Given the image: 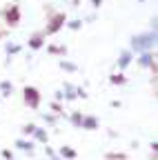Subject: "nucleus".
Instances as JSON below:
<instances>
[{
  "instance_id": "16",
  "label": "nucleus",
  "mask_w": 158,
  "mask_h": 160,
  "mask_svg": "<svg viewBox=\"0 0 158 160\" xmlns=\"http://www.w3.org/2000/svg\"><path fill=\"white\" fill-rule=\"evenodd\" d=\"M83 116L85 113H80V111H71V116H69V122L76 127V129H80V122H83Z\"/></svg>"
},
{
  "instance_id": "26",
  "label": "nucleus",
  "mask_w": 158,
  "mask_h": 160,
  "mask_svg": "<svg viewBox=\"0 0 158 160\" xmlns=\"http://www.w3.org/2000/svg\"><path fill=\"white\" fill-rule=\"evenodd\" d=\"M3 158H5V160H13V153H11V149H3Z\"/></svg>"
},
{
  "instance_id": "3",
  "label": "nucleus",
  "mask_w": 158,
  "mask_h": 160,
  "mask_svg": "<svg viewBox=\"0 0 158 160\" xmlns=\"http://www.w3.org/2000/svg\"><path fill=\"white\" fill-rule=\"evenodd\" d=\"M23 100H25V105L29 107V109H40V102H43V98H40V91H38L36 87H31V85H27L25 89H23Z\"/></svg>"
},
{
  "instance_id": "27",
  "label": "nucleus",
  "mask_w": 158,
  "mask_h": 160,
  "mask_svg": "<svg viewBox=\"0 0 158 160\" xmlns=\"http://www.w3.org/2000/svg\"><path fill=\"white\" fill-rule=\"evenodd\" d=\"M89 2H91L94 9H100V7H103V0H89Z\"/></svg>"
},
{
  "instance_id": "20",
  "label": "nucleus",
  "mask_w": 158,
  "mask_h": 160,
  "mask_svg": "<svg viewBox=\"0 0 158 160\" xmlns=\"http://www.w3.org/2000/svg\"><path fill=\"white\" fill-rule=\"evenodd\" d=\"M45 158H47V160H60V156L56 153V149L49 147V145H45Z\"/></svg>"
},
{
  "instance_id": "18",
  "label": "nucleus",
  "mask_w": 158,
  "mask_h": 160,
  "mask_svg": "<svg viewBox=\"0 0 158 160\" xmlns=\"http://www.w3.org/2000/svg\"><path fill=\"white\" fill-rule=\"evenodd\" d=\"M105 158H107V160H129L127 153H123V151H107Z\"/></svg>"
},
{
  "instance_id": "15",
  "label": "nucleus",
  "mask_w": 158,
  "mask_h": 160,
  "mask_svg": "<svg viewBox=\"0 0 158 160\" xmlns=\"http://www.w3.org/2000/svg\"><path fill=\"white\" fill-rule=\"evenodd\" d=\"M109 82H111V85H118V87H123V85L127 82V78H125V73L118 71V73H111V76H109Z\"/></svg>"
},
{
  "instance_id": "24",
  "label": "nucleus",
  "mask_w": 158,
  "mask_h": 160,
  "mask_svg": "<svg viewBox=\"0 0 158 160\" xmlns=\"http://www.w3.org/2000/svg\"><path fill=\"white\" fill-rule=\"evenodd\" d=\"M76 98H83V100H85V98H87V91H85L83 87H76Z\"/></svg>"
},
{
  "instance_id": "23",
  "label": "nucleus",
  "mask_w": 158,
  "mask_h": 160,
  "mask_svg": "<svg viewBox=\"0 0 158 160\" xmlns=\"http://www.w3.org/2000/svg\"><path fill=\"white\" fill-rule=\"evenodd\" d=\"M43 120L49 125V127H56V122H58V116H54V113H43Z\"/></svg>"
},
{
  "instance_id": "14",
  "label": "nucleus",
  "mask_w": 158,
  "mask_h": 160,
  "mask_svg": "<svg viewBox=\"0 0 158 160\" xmlns=\"http://www.w3.org/2000/svg\"><path fill=\"white\" fill-rule=\"evenodd\" d=\"M58 67H60L63 71H67V73H76L78 71V65L69 62V60H58Z\"/></svg>"
},
{
  "instance_id": "2",
  "label": "nucleus",
  "mask_w": 158,
  "mask_h": 160,
  "mask_svg": "<svg viewBox=\"0 0 158 160\" xmlns=\"http://www.w3.org/2000/svg\"><path fill=\"white\" fill-rule=\"evenodd\" d=\"M47 16H49V20H47V27L43 29L45 38H47V36L58 33V31H60V29L65 27V22H67V16H65V13H60V11H58V13H54V11L49 9V11H47Z\"/></svg>"
},
{
  "instance_id": "19",
  "label": "nucleus",
  "mask_w": 158,
  "mask_h": 160,
  "mask_svg": "<svg viewBox=\"0 0 158 160\" xmlns=\"http://www.w3.org/2000/svg\"><path fill=\"white\" fill-rule=\"evenodd\" d=\"M20 49H23L20 45H11V42H9V45L5 47V51H7V58L11 60V56H16V53H20Z\"/></svg>"
},
{
  "instance_id": "22",
  "label": "nucleus",
  "mask_w": 158,
  "mask_h": 160,
  "mask_svg": "<svg viewBox=\"0 0 158 160\" xmlns=\"http://www.w3.org/2000/svg\"><path fill=\"white\" fill-rule=\"evenodd\" d=\"M49 107H51V111H56V113H58V118H60V116H65V118H67V113H65V109H63V105H60V102H49Z\"/></svg>"
},
{
  "instance_id": "12",
  "label": "nucleus",
  "mask_w": 158,
  "mask_h": 160,
  "mask_svg": "<svg viewBox=\"0 0 158 160\" xmlns=\"http://www.w3.org/2000/svg\"><path fill=\"white\" fill-rule=\"evenodd\" d=\"M11 93H13L11 80H3V82H0V98H11Z\"/></svg>"
},
{
  "instance_id": "8",
  "label": "nucleus",
  "mask_w": 158,
  "mask_h": 160,
  "mask_svg": "<svg viewBox=\"0 0 158 160\" xmlns=\"http://www.w3.org/2000/svg\"><path fill=\"white\" fill-rule=\"evenodd\" d=\"M31 140H33V142H40V145H49V131L43 129V127H36Z\"/></svg>"
},
{
  "instance_id": "4",
  "label": "nucleus",
  "mask_w": 158,
  "mask_h": 160,
  "mask_svg": "<svg viewBox=\"0 0 158 160\" xmlns=\"http://www.w3.org/2000/svg\"><path fill=\"white\" fill-rule=\"evenodd\" d=\"M3 16H5L7 27H16L18 22H20V7H18V5L13 2V5H9V7L3 11Z\"/></svg>"
},
{
  "instance_id": "28",
  "label": "nucleus",
  "mask_w": 158,
  "mask_h": 160,
  "mask_svg": "<svg viewBox=\"0 0 158 160\" xmlns=\"http://www.w3.org/2000/svg\"><path fill=\"white\" fill-rule=\"evenodd\" d=\"M85 20H87V22H94V20H96V16H94V13H89V16H87ZM85 20H83V22H85Z\"/></svg>"
},
{
  "instance_id": "29",
  "label": "nucleus",
  "mask_w": 158,
  "mask_h": 160,
  "mask_svg": "<svg viewBox=\"0 0 158 160\" xmlns=\"http://www.w3.org/2000/svg\"><path fill=\"white\" fill-rule=\"evenodd\" d=\"M5 36H7V29H3V31H0V40H3Z\"/></svg>"
},
{
  "instance_id": "7",
  "label": "nucleus",
  "mask_w": 158,
  "mask_h": 160,
  "mask_svg": "<svg viewBox=\"0 0 158 160\" xmlns=\"http://www.w3.org/2000/svg\"><path fill=\"white\" fill-rule=\"evenodd\" d=\"M80 129H83V131H96V129H98V118H96V116H91V113L83 116Z\"/></svg>"
},
{
  "instance_id": "5",
  "label": "nucleus",
  "mask_w": 158,
  "mask_h": 160,
  "mask_svg": "<svg viewBox=\"0 0 158 160\" xmlns=\"http://www.w3.org/2000/svg\"><path fill=\"white\" fill-rule=\"evenodd\" d=\"M131 60H134V53H131L129 49H125L120 56H118V60H116V67H118V71L123 73V69H127V67L131 65Z\"/></svg>"
},
{
  "instance_id": "13",
  "label": "nucleus",
  "mask_w": 158,
  "mask_h": 160,
  "mask_svg": "<svg viewBox=\"0 0 158 160\" xmlns=\"http://www.w3.org/2000/svg\"><path fill=\"white\" fill-rule=\"evenodd\" d=\"M47 53H51V56H67V47L65 45H49Z\"/></svg>"
},
{
  "instance_id": "25",
  "label": "nucleus",
  "mask_w": 158,
  "mask_h": 160,
  "mask_svg": "<svg viewBox=\"0 0 158 160\" xmlns=\"http://www.w3.org/2000/svg\"><path fill=\"white\" fill-rule=\"evenodd\" d=\"M54 98H56V100H54V102H60V100H65V93H63L60 89H58V91L54 93Z\"/></svg>"
},
{
  "instance_id": "17",
  "label": "nucleus",
  "mask_w": 158,
  "mask_h": 160,
  "mask_svg": "<svg viewBox=\"0 0 158 160\" xmlns=\"http://www.w3.org/2000/svg\"><path fill=\"white\" fill-rule=\"evenodd\" d=\"M36 127L38 125H33V122H27V125H23V129H20V138H31L33 136V131H36Z\"/></svg>"
},
{
  "instance_id": "9",
  "label": "nucleus",
  "mask_w": 158,
  "mask_h": 160,
  "mask_svg": "<svg viewBox=\"0 0 158 160\" xmlns=\"http://www.w3.org/2000/svg\"><path fill=\"white\" fill-rule=\"evenodd\" d=\"M27 45H29V49H33V51H36V49H43V45H45V33H43V31L33 33V36L29 38Z\"/></svg>"
},
{
  "instance_id": "10",
  "label": "nucleus",
  "mask_w": 158,
  "mask_h": 160,
  "mask_svg": "<svg viewBox=\"0 0 158 160\" xmlns=\"http://www.w3.org/2000/svg\"><path fill=\"white\" fill-rule=\"evenodd\" d=\"M16 147H18V149H23L25 153H29V156H31V151H33L36 142H33L31 138H18V140H16Z\"/></svg>"
},
{
  "instance_id": "31",
  "label": "nucleus",
  "mask_w": 158,
  "mask_h": 160,
  "mask_svg": "<svg viewBox=\"0 0 158 160\" xmlns=\"http://www.w3.org/2000/svg\"><path fill=\"white\" fill-rule=\"evenodd\" d=\"M43 160H47V158H43Z\"/></svg>"
},
{
  "instance_id": "30",
  "label": "nucleus",
  "mask_w": 158,
  "mask_h": 160,
  "mask_svg": "<svg viewBox=\"0 0 158 160\" xmlns=\"http://www.w3.org/2000/svg\"><path fill=\"white\" fill-rule=\"evenodd\" d=\"M138 2H147V0H138Z\"/></svg>"
},
{
  "instance_id": "11",
  "label": "nucleus",
  "mask_w": 158,
  "mask_h": 160,
  "mask_svg": "<svg viewBox=\"0 0 158 160\" xmlns=\"http://www.w3.org/2000/svg\"><path fill=\"white\" fill-rule=\"evenodd\" d=\"M60 160H76L78 158V153H76V149L74 147H69V145H65V147H60Z\"/></svg>"
},
{
  "instance_id": "21",
  "label": "nucleus",
  "mask_w": 158,
  "mask_h": 160,
  "mask_svg": "<svg viewBox=\"0 0 158 160\" xmlns=\"http://www.w3.org/2000/svg\"><path fill=\"white\" fill-rule=\"evenodd\" d=\"M65 25H67V27H69L71 31H78V29H80V27H83L85 22H83L80 18H74V20H69V22H65Z\"/></svg>"
},
{
  "instance_id": "6",
  "label": "nucleus",
  "mask_w": 158,
  "mask_h": 160,
  "mask_svg": "<svg viewBox=\"0 0 158 160\" xmlns=\"http://www.w3.org/2000/svg\"><path fill=\"white\" fill-rule=\"evenodd\" d=\"M138 65H140V67H147V69H151V67L156 65V53H154V51L138 53Z\"/></svg>"
},
{
  "instance_id": "1",
  "label": "nucleus",
  "mask_w": 158,
  "mask_h": 160,
  "mask_svg": "<svg viewBox=\"0 0 158 160\" xmlns=\"http://www.w3.org/2000/svg\"><path fill=\"white\" fill-rule=\"evenodd\" d=\"M129 51L131 53H145L156 49V31H145V33H136L129 40Z\"/></svg>"
}]
</instances>
